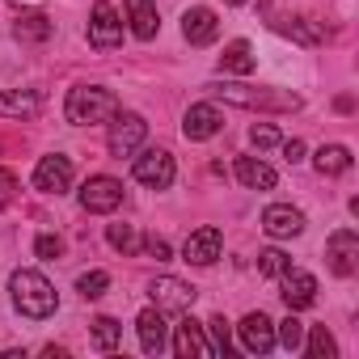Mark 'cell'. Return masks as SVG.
I'll list each match as a JSON object with an SVG mask.
<instances>
[{"instance_id":"cell-1","label":"cell","mask_w":359,"mask_h":359,"mask_svg":"<svg viewBox=\"0 0 359 359\" xmlns=\"http://www.w3.org/2000/svg\"><path fill=\"white\" fill-rule=\"evenodd\" d=\"M114 110H118V97L106 85H72L68 89V102H64V118L72 127L106 123V118H114Z\"/></svg>"},{"instance_id":"cell-2","label":"cell","mask_w":359,"mask_h":359,"mask_svg":"<svg viewBox=\"0 0 359 359\" xmlns=\"http://www.w3.org/2000/svg\"><path fill=\"white\" fill-rule=\"evenodd\" d=\"M9 292H13V304H18L22 317L47 321V317L60 309L55 287H51L47 275H39V271H13V275H9Z\"/></svg>"},{"instance_id":"cell-3","label":"cell","mask_w":359,"mask_h":359,"mask_svg":"<svg viewBox=\"0 0 359 359\" xmlns=\"http://www.w3.org/2000/svg\"><path fill=\"white\" fill-rule=\"evenodd\" d=\"M208 93L245 106V110H300V93H279V89H254V85H233V81H212Z\"/></svg>"},{"instance_id":"cell-4","label":"cell","mask_w":359,"mask_h":359,"mask_svg":"<svg viewBox=\"0 0 359 359\" xmlns=\"http://www.w3.org/2000/svg\"><path fill=\"white\" fill-rule=\"evenodd\" d=\"M144 135H148L144 114H135V110H114V118H110V135H106V148H110V156L123 161V156H135V152H140Z\"/></svg>"},{"instance_id":"cell-5","label":"cell","mask_w":359,"mask_h":359,"mask_svg":"<svg viewBox=\"0 0 359 359\" xmlns=\"http://www.w3.org/2000/svg\"><path fill=\"white\" fill-rule=\"evenodd\" d=\"M131 173H135V182H140V187H148V191H165V187H173L177 165H173V156H169L165 148H148V152L135 156Z\"/></svg>"},{"instance_id":"cell-6","label":"cell","mask_w":359,"mask_h":359,"mask_svg":"<svg viewBox=\"0 0 359 359\" xmlns=\"http://www.w3.org/2000/svg\"><path fill=\"white\" fill-rule=\"evenodd\" d=\"M81 208L93 212V216H110V212H118V208H123V182H118V177H110V173L89 177V182L81 187Z\"/></svg>"},{"instance_id":"cell-7","label":"cell","mask_w":359,"mask_h":359,"mask_svg":"<svg viewBox=\"0 0 359 359\" xmlns=\"http://www.w3.org/2000/svg\"><path fill=\"white\" fill-rule=\"evenodd\" d=\"M325 266H330L338 279H351V275L359 271V233H355V229L330 233V241H325Z\"/></svg>"},{"instance_id":"cell-8","label":"cell","mask_w":359,"mask_h":359,"mask_svg":"<svg viewBox=\"0 0 359 359\" xmlns=\"http://www.w3.org/2000/svg\"><path fill=\"white\" fill-rule=\"evenodd\" d=\"M148 296H152V304L161 309V313H187L191 304H195V287L187 283V279H173V275H156L152 283H148Z\"/></svg>"},{"instance_id":"cell-9","label":"cell","mask_w":359,"mask_h":359,"mask_svg":"<svg viewBox=\"0 0 359 359\" xmlns=\"http://www.w3.org/2000/svg\"><path fill=\"white\" fill-rule=\"evenodd\" d=\"M72 177H76L72 161L60 156V152H51V156H43V161L34 165V191H43V195H64V191H72Z\"/></svg>"},{"instance_id":"cell-10","label":"cell","mask_w":359,"mask_h":359,"mask_svg":"<svg viewBox=\"0 0 359 359\" xmlns=\"http://www.w3.org/2000/svg\"><path fill=\"white\" fill-rule=\"evenodd\" d=\"M89 43L97 51H114L123 43V22H118V9L110 0H97L93 13H89Z\"/></svg>"},{"instance_id":"cell-11","label":"cell","mask_w":359,"mask_h":359,"mask_svg":"<svg viewBox=\"0 0 359 359\" xmlns=\"http://www.w3.org/2000/svg\"><path fill=\"white\" fill-rule=\"evenodd\" d=\"M173 351H177V359H212V355H216V346H212V338H208V325H199L195 317H182V321H177V330H173Z\"/></svg>"},{"instance_id":"cell-12","label":"cell","mask_w":359,"mask_h":359,"mask_svg":"<svg viewBox=\"0 0 359 359\" xmlns=\"http://www.w3.org/2000/svg\"><path fill=\"white\" fill-rule=\"evenodd\" d=\"M220 250H224V233H220L216 224H203V229H195V233L187 237L182 262H191V266H212V262L220 258Z\"/></svg>"},{"instance_id":"cell-13","label":"cell","mask_w":359,"mask_h":359,"mask_svg":"<svg viewBox=\"0 0 359 359\" xmlns=\"http://www.w3.org/2000/svg\"><path fill=\"white\" fill-rule=\"evenodd\" d=\"M279 296H283V304H287V313H300V309H309V304H317V279L309 275V271H283L279 275Z\"/></svg>"},{"instance_id":"cell-14","label":"cell","mask_w":359,"mask_h":359,"mask_svg":"<svg viewBox=\"0 0 359 359\" xmlns=\"http://www.w3.org/2000/svg\"><path fill=\"white\" fill-rule=\"evenodd\" d=\"M224 131V114H220V106H212V102H195L191 110H187V118H182V135L187 140H212V135H220Z\"/></svg>"},{"instance_id":"cell-15","label":"cell","mask_w":359,"mask_h":359,"mask_svg":"<svg viewBox=\"0 0 359 359\" xmlns=\"http://www.w3.org/2000/svg\"><path fill=\"white\" fill-rule=\"evenodd\" d=\"M262 233L275 237V241L300 237V233H304V212L292 208V203H271V208L262 212Z\"/></svg>"},{"instance_id":"cell-16","label":"cell","mask_w":359,"mask_h":359,"mask_svg":"<svg viewBox=\"0 0 359 359\" xmlns=\"http://www.w3.org/2000/svg\"><path fill=\"white\" fill-rule=\"evenodd\" d=\"M237 334H241V346L250 355H271L275 351V321L266 313H245L241 325H237Z\"/></svg>"},{"instance_id":"cell-17","label":"cell","mask_w":359,"mask_h":359,"mask_svg":"<svg viewBox=\"0 0 359 359\" xmlns=\"http://www.w3.org/2000/svg\"><path fill=\"white\" fill-rule=\"evenodd\" d=\"M182 34H187L191 47H208V43H216V34H220V18H216L208 5H195V9L182 13Z\"/></svg>"},{"instance_id":"cell-18","label":"cell","mask_w":359,"mask_h":359,"mask_svg":"<svg viewBox=\"0 0 359 359\" xmlns=\"http://www.w3.org/2000/svg\"><path fill=\"white\" fill-rule=\"evenodd\" d=\"M237 182L245 191H275V169L262 161V156H237Z\"/></svg>"},{"instance_id":"cell-19","label":"cell","mask_w":359,"mask_h":359,"mask_svg":"<svg viewBox=\"0 0 359 359\" xmlns=\"http://www.w3.org/2000/svg\"><path fill=\"white\" fill-rule=\"evenodd\" d=\"M123 9H127V22H131V34L135 39H156V30H161V13H156V5L152 0H123Z\"/></svg>"},{"instance_id":"cell-20","label":"cell","mask_w":359,"mask_h":359,"mask_svg":"<svg viewBox=\"0 0 359 359\" xmlns=\"http://www.w3.org/2000/svg\"><path fill=\"white\" fill-rule=\"evenodd\" d=\"M135 334H140L144 355H161L165 351V313L161 309H144L135 317Z\"/></svg>"},{"instance_id":"cell-21","label":"cell","mask_w":359,"mask_h":359,"mask_svg":"<svg viewBox=\"0 0 359 359\" xmlns=\"http://www.w3.org/2000/svg\"><path fill=\"white\" fill-rule=\"evenodd\" d=\"M13 34H18L22 43H47V39L55 34V22H51L47 13H39V9H26V13H18Z\"/></svg>"},{"instance_id":"cell-22","label":"cell","mask_w":359,"mask_h":359,"mask_svg":"<svg viewBox=\"0 0 359 359\" xmlns=\"http://www.w3.org/2000/svg\"><path fill=\"white\" fill-rule=\"evenodd\" d=\"M39 110H43V93H30V89L0 93V118H34Z\"/></svg>"},{"instance_id":"cell-23","label":"cell","mask_w":359,"mask_h":359,"mask_svg":"<svg viewBox=\"0 0 359 359\" xmlns=\"http://www.w3.org/2000/svg\"><path fill=\"white\" fill-rule=\"evenodd\" d=\"M258 68V60H254V47L245 43V39H233L229 47H224V55H220V72H237V76H250Z\"/></svg>"},{"instance_id":"cell-24","label":"cell","mask_w":359,"mask_h":359,"mask_svg":"<svg viewBox=\"0 0 359 359\" xmlns=\"http://www.w3.org/2000/svg\"><path fill=\"white\" fill-rule=\"evenodd\" d=\"M313 165H317L321 177L346 173V169H351V148H346V144H321V148L313 152Z\"/></svg>"},{"instance_id":"cell-25","label":"cell","mask_w":359,"mask_h":359,"mask_svg":"<svg viewBox=\"0 0 359 359\" xmlns=\"http://www.w3.org/2000/svg\"><path fill=\"white\" fill-rule=\"evenodd\" d=\"M106 241H110L123 258H135V254H140V245H144V237H140L131 224H106Z\"/></svg>"},{"instance_id":"cell-26","label":"cell","mask_w":359,"mask_h":359,"mask_svg":"<svg viewBox=\"0 0 359 359\" xmlns=\"http://www.w3.org/2000/svg\"><path fill=\"white\" fill-rule=\"evenodd\" d=\"M89 330H93V342H97L102 351H114V346L123 342V325H118L114 317H93Z\"/></svg>"},{"instance_id":"cell-27","label":"cell","mask_w":359,"mask_h":359,"mask_svg":"<svg viewBox=\"0 0 359 359\" xmlns=\"http://www.w3.org/2000/svg\"><path fill=\"white\" fill-rule=\"evenodd\" d=\"M304 346H309V355H313V359H334V355H338V346H334V334H330L325 325H313Z\"/></svg>"},{"instance_id":"cell-28","label":"cell","mask_w":359,"mask_h":359,"mask_svg":"<svg viewBox=\"0 0 359 359\" xmlns=\"http://www.w3.org/2000/svg\"><path fill=\"white\" fill-rule=\"evenodd\" d=\"M287 266H292V258L283 250H262L258 254V275H266V279H279Z\"/></svg>"},{"instance_id":"cell-29","label":"cell","mask_w":359,"mask_h":359,"mask_svg":"<svg viewBox=\"0 0 359 359\" xmlns=\"http://www.w3.org/2000/svg\"><path fill=\"white\" fill-rule=\"evenodd\" d=\"M106 287H110V275H106V271H85V275L76 279V292H81L85 300H97V296H106Z\"/></svg>"},{"instance_id":"cell-30","label":"cell","mask_w":359,"mask_h":359,"mask_svg":"<svg viewBox=\"0 0 359 359\" xmlns=\"http://www.w3.org/2000/svg\"><path fill=\"white\" fill-rule=\"evenodd\" d=\"M275 342H283L287 351H300V346H304V321H300V317L292 313V317H287V321L279 325V334H275Z\"/></svg>"},{"instance_id":"cell-31","label":"cell","mask_w":359,"mask_h":359,"mask_svg":"<svg viewBox=\"0 0 359 359\" xmlns=\"http://www.w3.org/2000/svg\"><path fill=\"white\" fill-rule=\"evenodd\" d=\"M250 144L262 152V148H275L279 144V131H275V123H254L250 127Z\"/></svg>"},{"instance_id":"cell-32","label":"cell","mask_w":359,"mask_h":359,"mask_svg":"<svg viewBox=\"0 0 359 359\" xmlns=\"http://www.w3.org/2000/svg\"><path fill=\"white\" fill-rule=\"evenodd\" d=\"M34 254H39V258H43V262H55V258H60V254H64V241H60V237H55V233H43V237H39V241H34Z\"/></svg>"},{"instance_id":"cell-33","label":"cell","mask_w":359,"mask_h":359,"mask_svg":"<svg viewBox=\"0 0 359 359\" xmlns=\"http://www.w3.org/2000/svg\"><path fill=\"white\" fill-rule=\"evenodd\" d=\"M208 330H212V346H216V355H224V351H229V321H224V317H212Z\"/></svg>"},{"instance_id":"cell-34","label":"cell","mask_w":359,"mask_h":359,"mask_svg":"<svg viewBox=\"0 0 359 359\" xmlns=\"http://www.w3.org/2000/svg\"><path fill=\"white\" fill-rule=\"evenodd\" d=\"M140 250H144V254H152L156 262H165V258H169V241H165V237H144V245H140Z\"/></svg>"},{"instance_id":"cell-35","label":"cell","mask_w":359,"mask_h":359,"mask_svg":"<svg viewBox=\"0 0 359 359\" xmlns=\"http://www.w3.org/2000/svg\"><path fill=\"white\" fill-rule=\"evenodd\" d=\"M283 161H287V165L304 161V144H300V140H283Z\"/></svg>"},{"instance_id":"cell-36","label":"cell","mask_w":359,"mask_h":359,"mask_svg":"<svg viewBox=\"0 0 359 359\" xmlns=\"http://www.w3.org/2000/svg\"><path fill=\"white\" fill-rule=\"evenodd\" d=\"M18 191V173L13 169H0V195H13Z\"/></svg>"},{"instance_id":"cell-37","label":"cell","mask_w":359,"mask_h":359,"mask_svg":"<svg viewBox=\"0 0 359 359\" xmlns=\"http://www.w3.org/2000/svg\"><path fill=\"white\" fill-rule=\"evenodd\" d=\"M229 5H245V0H229Z\"/></svg>"}]
</instances>
